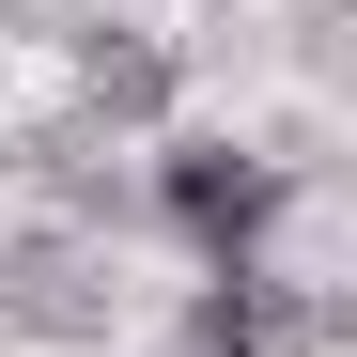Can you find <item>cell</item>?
I'll return each instance as SVG.
<instances>
[{"instance_id": "6da1fadb", "label": "cell", "mask_w": 357, "mask_h": 357, "mask_svg": "<svg viewBox=\"0 0 357 357\" xmlns=\"http://www.w3.org/2000/svg\"><path fill=\"white\" fill-rule=\"evenodd\" d=\"M280 202H295L280 155H249V140H187V125L155 140V218L187 233V264H264Z\"/></svg>"}, {"instance_id": "7a4b0ae2", "label": "cell", "mask_w": 357, "mask_h": 357, "mask_svg": "<svg viewBox=\"0 0 357 357\" xmlns=\"http://www.w3.org/2000/svg\"><path fill=\"white\" fill-rule=\"evenodd\" d=\"M326 342H342V311L264 264H202V295H187V357H326Z\"/></svg>"}, {"instance_id": "3957f363", "label": "cell", "mask_w": 357, "mask_h": 357, "mask_svg": "<svg viewBox=\"0 0 357 357\" xmlns=\"http://www.w3.org/2000/svg\"><path fill=\"white\" fill-rule=\"evenodd\" d=\"M78 93L109 109V125H171V47H140V31H78Z\"/></svg>"}]
</instances>
